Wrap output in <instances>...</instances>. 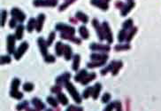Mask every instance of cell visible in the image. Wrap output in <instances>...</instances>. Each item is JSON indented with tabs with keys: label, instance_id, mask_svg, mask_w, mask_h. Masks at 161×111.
Returning a JSON list of instances; mask_svg holds the SVG:
<instances>
[{
	"label": "cell",
	"instance_id": "21",
	"mask_svg": "<svg viewBox=\"0 0 161 111\" xmlns=\"http://www.w3.org/2000/svg\"><path fill=\"white\" fill-rule=\"evenodd\" d=\"M64 48H65V45H63L61 42H58L55 45V52L57 56H62V54H64Z\"/></svg>",
	"mask_w": 161,
	"mask_h": 111
},
{
	"label": "cell",
	"instance_id": "30",
	"mask_svg": "<svg viewBox=\"0 0 161 111\" xmlns=\"http://www.w3.org/2000/svg\"><path fill=\"white\" fill-rule=\"evenodd\" d=\"M122 66H123V63H122L121 60H119V62H117L115 63V65H114L113 69L112 70V74H113V76H116V75L118 74V72H119V70L122 68Z\"/></svg>",
	"mask_w": 161,
	"mask_h": 111
},
{
	"label": "cell",
	"instance_id": "32",
	"mask_svg": "<svg viewBox=\"0 0 161 111\" xmlns=\"http://www.w3.org/2000/svg\"><path fill=\"white\" fill-rule=\"evenodd\" d=\"M105 64V62H89L87 64L88 68H97V67H101Z\"/></svg>",
	"mask_w": 161,
	"mask_h": 111
},
{
	"label": "cell",
	"instance_id": "52",
	"mask_svg": "<svg viewBox=\"0 0 161 111\" xmlns=\"http://www.w3.org/2000/svg\"><path fill=\"white\" fill-rule=\"evenodd\" d=\"M103 1H105V2H106V3H108V4H109V2L111 1V0H103Z\"/></svg>",
	"mask_w": 161,
	"mask_h": 111
},
{
	"label": "cell",
	"instance_id": "33",
	"mask_svg": "<svg viewBox=\"0 0 161 111\" xmlns=\"http://www.w3.org/2000/svg\"><path fill=\"white\" fill-rule=\"evenodd\" d=\"M58 99L60 103H62V105H66L68 103V99H66V95L62 93H58Z\"/></svg>",
	"mask_w": 161,
	"mask_h": 111
},
{
	"label": "cell",
	"instance_id": "10",
	"mask_svg": "<svg viewBox=\"0 0 161 111\" xmlns=\"http://www.w3.org/2000/svg\"><path fill=\"white\" fill-rule=\"evenodd\" d=\"M70 77H71V74L68 72H65L64 74L58 76L56 78V84L59 86H61L62 85H66V83L68 82Z\"/></svg>",
	"mask_w": 161,
	"mask_h": 111
},
{
	"label": "cell",
	"instance_id": "41",
	"mask_svg": "<svg viewBox=\"0 0 161 111\" xmlns=\"http://www.w3.org/2000/svg\"><path fill=\"white\" fill-rule=\"evenodd\" d=\"M92 92H93V87H88L84 92H83V98H88V97H89L90 95L92 94Z\"/></svg>",
	"mask_w": 161,
	"mask_h": 111
},
{
	"label": "cell",
	"instance_id": "46",
	"mask_svg": "<svg viewBox=\"0 0 161 111\" xmlns=\"http://www.w3.org/2000/svg\"><path fill=\"white\" fill-rule=\"evenodd\" d=\"M16 26H17V21L14 18H12L11 20H10V22H9V27L11 28H13Z\"/></svg>",
	"mask_w": 161,
	"mask_h": 111
},
{
	"label": "cell",
	"instance_id": "29",
	"mask_svg": "<svg viewBox=\"0 0 161 111\" xmlns=\"http://www.w3.org/2000/svg\"><path fill=\"white\" fill-rule=\"evenodd\" d=\"M32 103H33V105H34L36 108H37L38 109H44V103H43L39 99H37V98H34V99H32Z\"/></svg>",
	"mask_w": 161,
	"mask_h": 111
},
{
	"label": "cell",
	"instance_id": "39",
	"mask_svg": "<svg viewBox=\"0 0 161 111\" xmlns=\"http://www.w3.org/2000/svg\"><path fill=\"white\" fill-rule=\"evenodd\" d=\"M19 84H21V80L18 79V78H14L12 82V90L17 91L18 87L19 86Z\"/></svg>",
	"mask_w": 161,
	"mask_h": 111
},
{
	"label": "cell",
	"instance_id": "25",
	"mask_svg": "<svg viewBox=\"0 0 161 111\" xmlns=\"http://www.w3.org/2000/svg\"><path fill=\"white\" fill-rule=\"evenodd\" d=\"M76 0H66L65 3H63L62 5H60V6L58 7V11L59 12H62V11H65V10L69 6L71 5L72 4H74Z\"/></svg>",
	"mask_w": 161,
	"mask_h": 111
},
{
	"label": "cell",
	"instance_id": "1",
	"mask_svg": "<svg viewBox=\"0 0 161 111\" xmlns=\"http://www.w3.org/2000/svg\"><path fill=\"white\" fill-rule=\"evenodd\" d=\"M33 5L36 7H54L58 5V0H34Z\"/></svg>",
	"mask_w": 161,
	"mask_h": 111
},
{
	"label": "cell",
	"instance_id": "24",
	"mask_svg": "<svg viewBox=\"0 0 161 111\" xmlns=\"http://www.w3.org/2000/svg\"><path fill=\"white\" fill-rule=\"evenodd\" d=\"M95 78H96V73H90V74L87 75L86 77H85L80 83H82V85H88L89 82H91L92 80H94Z\"/></svg>",
	"mask_w": 161,
	"mask_h": 111
},
{
	"label": "cell",
	"instance_id": "22",
	"mask_svg": "<svg viewBox=\"0 0 161 111\" xmlns=\"http://www.w3.org/2000/svg\"><path fill=\"white\" fill-rule=\"evenodd\" d=\"M23 32H24V26L23 25H18L17 28H16V31H15V37L16 39L18 40H21L23 37Z\"/></svg>",
	"mask_w": 161,
	"mask_h": 111
},
{
	"label": "cell",
	"instance_id": "20",
	"mask_svg": "<svg viewBox=\"0 0 161 111\" xmlns=\"http://www.w3.org/2000/svg\"><path fill=\"white\" fill-rule=\"evenodd\" d=\"M88 75L87 70L86 69H82L77 73V75L74 76V80L76 82H82L83 80L86 77V76Z\"/></svg>",
	"mask_w": 161,
	"mask_h": 111
},
{
	"label": "cell",
	"instance_id": "44",
	"mask_svg": "<svg viewBox=\"0 0 161 111\" xmlns=\"http://www.w3.org/2000/svg\"><path fill=\"white\" fill-rule=\"evenodd\" d=\"M34 89V85L32 83H25L23 85V90L27 91V92H31Z\"/></svg>",
	"mask_w": 161,
	"mask_h": 111
},
{
	"label": "cell",
	"instance_id": "35",
	"mask_svg": "<svg viewBox=\"0 0 161 111\" xmlns=\"http://www.w3.org/2000/svg\"><path fill=\"white\" fill-rule=\"evenodd\" d=\"M127 32H126V30L125 29H121V30H119V35H118V40H119V42H123L124 40L127 38Z\"/></svg>",
	"mask_w": 161,
	"mask_h": 111
},
{
	"label": "cell",
	"instance_id": "5",
	"mask_svg": "<svg viewBox=\"0 0 161 111\" xmlns=\"http://www.w3.org/2000/svg\"><path fill=\"white\" fill-rule=\"evenodd\" d=\"M15 40H16V37L15 35H8L6 41H7V52L10 54H13L15 53Z\"/></svg>",
	"mask_w": 161,
	"mask_h": 111
},
{
	"label": "cell",
	"instance_id": "45",
	"mask_svg": "<svg viewBox=\"0 0 161 111\" xmlns=\"http://www.w3.org/2000/svg\"><path fill=\"white\" fill-rule=\"evenodd\" d=\"M47 102L49 104H51L52 107H57L58 106V102H57V100L54 98H52V97H48L47 98Z\"/></svg>",
	"mask_w": 161,
	"mask_h": 111
},
{
	"label": "cell",
	"instance_id": "54",
	"mask_svg": "<svg viewBox=\"0 0 161 111\" xmlns=\"http://www.w3.org/2000/svg\"><path fill=\"white\" fill-rule=\"evenodd\" d=\"M127 1H133V0H127Z\"/></svg>",
	"mask_w": 161,
	"mask_h": 111
},
{
	"label": "cell",
	"instance_id": "18",
	"mask_svg": "<svg viewBox=\"0 0 161 111\" xmlns=\"http://www.w3.org/2000/svg\"><path fill=\"white\" fill-rule=\"evenodd\" d=\"M72 54H73V52H72L71 46H70L69 45H65V48H64V57H65V60H71Z\"/></svg>",
	"mask_w": 161,
	"mask_h": 111
},
{
	"label": "cell",
	"instance_id": "26",
	"mask_svg": "<svg viewBox=\"0 0 161 111\" xmlns=\"http://www.w3.org/2000/svg\"><path fill=\"white\" fill-rule=\"evenodd\" d=\"M80 57L79 54H75L74 56V62H73V69L74 71H77L79 69V66H80Z\"/></svg>",
	"mask_w": 161,
	"mask_h": 111
},
{
	"label": "cell",
	"instance_id": "14",
	"mask_svg": "<svg viewBox=\"0 0 161 111\" xmlns=\"http://www.w3.org/2000/svg\"><path fill=\"white\" fill-rule=\"evenodd\" d=\"M44 21H45V14H40L36 18V30L37 32H41L43 26H44Z\"/></svg>",
	"mask_w": 161,
	"mask_h": 111
},
{
	"label": "cell",
	"instance_id": "48",
	"mask_svg": "<svg viewBox=\"0 0 161 111\" xmlns=\"http://www.w3.org/2000/svg\"><path fill=\"white\" fill-rule=\"evenodd\" d=\"M61 91V87L59 85H55L52 88V93H59V92Z\"/></svg>",
	"mask_w": 161,
	"mask_h": 111
},
{
	"label": "cell",
	"instance_id": "27",
	"mask_svg": "<svg viewBox=\"0 0 161 111\" xmlns=\"http://www.w3.org/2000/svg\"><path fill=\"white\" fill-rule=\"evenodd\" d=\"M115 63H116V62H114V60H113V62H111L105 68L102 69V70H101V75H102V76H105V75H106L109 71H112V70L113 69V68H114Z\"/></svg>",
	"mask_w": 161,
	"mask_h": 111
},
{
	"label": "cell",
	"instance_id": "16",
	"mask_svg": "<svg viewBox=\"0 0 161 111\" xmlns=\"http://www.w3.org/2000/svg\"><path fill=\"white\" fill-rule=\"evenodd\" d=\"M90 59L93 62H106L108 55L105 53H92L90 55Z\"/></svg>",
	"mask_w": 161,
	"mask_h": 111
},
{
	"label": "cell",
	"instance_id": "17",
	"mask_svg": "<svg viewBox=\"0 0 161 111\" xmlns=\"http://www.w3.org/2000/svg\"><path fill=\"white\" fill-rule=\"evenodd\" d=\"M75 18L78 20V21H80V22H83L84 24H86V23H88L89 22V17H88V15H86L84 13H83V12H77L76 14H75Z\"/></svg>",
	"mask_w": 161,
	"mask_h": 111
},
{
	"label": "cell",
	"instance_id": "28",
	"mask_svg": "<svg viewBox=\"0 0 161 111\" xmlns=\"http://www.w3.org/2000/svg\"><path fill=\"white\" fill-rule=\"evenodd\" d=\"M100 91H101V85H100L99 83L96 84L95 86L93 87V92H92V96L94 99H97L99 95V93Z\"/></svg>",
	"mask_w": 161,
	"mask_h": 111
},
{
	"label": "cell",
	"instance_id": "23",
	"mask_svg": "<svg viewBox=\"0 0 161 111\" xmlns=\"http://www.w3.org/2000/svg\"><path fill=\"white\" fill-rule=\"evenodd\" d=\"M79 33H80V37H82L83 39H88L89 37V30L85 26H80L79 28Z\"/></svg>",
	"mask_w": 161,
	"mask_h": 111
},
{
	"label": "cell",
	"instance_id": "13",
	"mask_svg": "<svg viewBox=\"0 0 161 111\" xmlns=\"http://www.w3.org/2000/svg\"><path fill=\"white\" fill-rule=\"evenodd\" d=\"M135 5H136V3L134 1H128L127 4H126L125 6L121 9V11H120V15L123 17L127 16L130 13V11L135 7Z\"/></svg>",
	"mask_w": 161,
	"mask_h": 111
},
{
	"label": "cell",
	"instance_id": "43",
	"mask_svg": "<svg viewBox=\"0 0 161 111\" xmlns=\"http://www.w3.org/2000/svg\"><path fill=\"white\" fill-rule=\"evenodd\" d=\"M56 60L55 57L53 55H51V54H47L46 56H44V62H47V63H52Z\"/></svg>",
	"mask_w": 161,
	"mask_h": 111
},
{
	"label": "cell",
	"instance_id": "15",
	"mask_svg": "<svg viewBox=\"0 0 161 111\" xmlns=\"http://www.w3.org/2000/svg\"><path fill=\"white\" fill-rule=\"evenodd\" d=\"M60 37L62 39H66V40H69L70 42H73L74 44H77V45H80L82 43V40L78 37H75L73 35H69V34H66V33H61L60 35Z\"/></svg>",
	"mask_w": 161,
	"mask_h": 111
},
{
	"label": "cell",
	"instance_id": "40",
	"mask_svg": "<svg viewBox=\"0 0 161 111\" xmlns=\"http://www.w3.org/2000/svg\"><path fill=\"white\" fill-rule=\"evenodd\" d=\"M7 18V11L6 10H2L1 12V26L4 27L5 24V21Z\"/></svg>",
	"mask_w": 161,
	"mask_h": 111
},
{
	"label": "cell",
	"instance_id": "37",
	"mask_svg": "<svg viewBox=\"0 0 161 111\" xmlns=\"http://www.w3.org/2000/svg\"><path fill=\"white\" fill-rule=\"evenodd\" d=\"M136 32H137V28L136 27H133V28L131 29V31H130L129 34L127 36V38H126L127 42H130V41H131V39L134 37V36L136 35Z\"/></svg>",
	"mask_w": 161,
	"mask_h": 111
},
{
	"label": "cell",
	"instance_id": "12",
	"mask_svg": "<svg viewBox=\"0 0 161 111\" xmlns=\"http://www.w3.org/2000/svg\"><path fill=\"white\" fill-rule=\"evenodd\" d=\"M37 43H38V45H39L40 52H41V53L44 56H46L47 53H48V45H47L46 41L43 37H39L38 40H37Z\"/></svg>",
	"mask_w": 161,
	"mask_h": 111
},
{
	"label": "cell",
	"instance_id": "11",
	"mask_svg": "<svg viewBox=\"0 0 161 111\" xmlns=\"http://www.w3.org/2000/svg\"><path fill=\"white\" fill-rule=\"evenodd\" d=\"M90 4L94 6L100 8L103 11H107L109 9V4L103 1V0H90Z\"/></svg>",
	"mask_w": 161,
	"mask_h": 111
},
{
	"label": "cell",
	"instance_id": "8",
	"mask_svg": "<svg viewBox=\"0 0 161 111\" xmlns=\"http://www.w3.org/2000/svg\"><path fill=\"white\" fill-rule=\"evenodd\" d=\"M102 27H103L104 32H105V39L107 40V42L109 44L113 43V33H112V30H111V28H110L108 22H104L102 23Z\"/></svg>",
	"mask_w": 161,
	"mask_h": 111
},
{
	"label": "cell",
	"instance_id": "42",
	"mask_svg": "<svg viewBox=\"0 0 161 111\" xmlns=\"http://www.w3.org/2000/svg\"><path fill=\"white\" fill-rule=\"evenodd\" d=\"M11 57L9 55H3L1 56V64H8L11 62Z\"/></svg>",
	"mask_w": 161,
	"mask_h": 111
},
{
	"label": "cell",
	"instance_id": "38",
	"mask_svg": "<svg viewBox=\"0 0 161 111\" xmlns=\"http://www.w3.org/2000/svg\"><path fill=\"white\" fill-rule=\"evenodd\" d=\"M55 37H56V33H55L54 31L51 32V34L49 35L48 39H47V41H46V43H47V45H48V46H51V45H52V42L54 41Z\"/></svg>",
	"mask_w": 161,
	"mask_h": 111
},
{
	"label": "cell",
	"instance_id": "51",
	"mask_svg": "<svg viewBox=\"0 0 161 111\" xmlns=\"http://www.w3.org/2000/svg\"><path fill=\"white\" fill-rule=\"evenodd\" d=\"M69 20H70V21H71V22H73V23H77V19H76V18L71 17Z\"/></svg>",
	"mask_w": 161,
	"mask_h": 111
},
{
	"label": "cell",
	"instance_id": "50",
	"mask_svg": "<svg viewBox=\"0 0 161 111\" xmlns=\"http://www.w3.org/2000/svg\"><path fill=\"white\" fill-rule=\"evenodd\" d=\"M113 106H114V103H112V104H109L106 108H105V109L104 110V111H112V109H113Z\"/></svg>",
	"mask_w": 161,
	"mask_h": 111
},
{
	"label": "cell",
	"instance_id": "49",
	"mask_svg": "<svg viewBox=\"0 0 161 111\" xmlns=\"http://www.w3.org/2000/svg\"><path fill=\"white\" fill-rule=\"evenodd\" d=\"M110 98H111V95L109 93H105L103 95V97H102V102H107L108 100L110 99Z\"/></svg>",
	"mask_w": 161,
	"mask_h": 111
},
{
	"label": "cell",
	"instance_id": "34",
	"mask_svg": "<svg viewBox=\"0 0 161 111\" xmlns=\"http://www.w3.org/2000/svg\"><path fill=\"white\" fill-rule=\"evenodd\" d=\"M130 48H131V46H130L129 44H125V45H117L114 49L115 51H125V50H129Z\"/></svg>",
	"mask_w": 161,
	"mask_h": 111
},
{
	"label": "cell",
	"instance_id": "9",
	"mask_svg": "<svg viewBox=\"0 0 161 111\" xmlns=\"http://www.w3.org/2000/svg\"><path fill=\"white\" fill-rule=\"evenodd\" d=\"M89 48L91 49L92 51H98V52H103V53H108L111 50V47L109 45L97 44V43L91 44L89 45Z\"/></svg>",
	"mask_w": 161,
	"mask_h": 111
},
{
	"label": "cell",
	"instance_id": "47",
	"mask_svg": "<svg viewBox=\"0 0 161 111\" xmlns=\"http://www.w3.org/2000/svg\"><path fill=\"white\" fill-rule=\"evenodd\" d=\"M125 6V4L122 1H116L115 2V7L117 9H122Z\"/></svg>",
	"mask_w": 161,
	"mask_h": 111
},
{
	"label": "cell",
	"instance_id": "4",
	"mask_svg": "<svg viewBox=\"0 0 161 111\" xmlns=\"http://www.w3.org/2000/svg\"><path fill=\"white\" fill-rule=\"evenodd\" d=\"M11 15H12V18H14L17 22H23L26 20V14L21 9H19L17 7H13L11 10Z\"/></svg>",
	"mask_w": 161,
	"mask_h": 111
},
{
	"label": "cell",
	"instance_id": "31",
	"mask_svg": "<svg viewBox=\"0 0 161 111\" xmlns=\"http://www.w3.org/2000/svg\"><path fill=\"white\" fill-rule=\"evenodd\" d=\"M134 25V22L132 19H127L126 22H124V23L122 24V28L123 29L127 30V29H130L133 28Z\"/></svg>",
	"mask_w": 161,
	"mask_h": 111
},
{
	"label": "cell",
	"instance_id": "7",
	"mask_svg": "<svg viewBox=\"0 0 161 111\" xmlns=\"http://www.w3.org/2000/svg\"><path fill=\"white\" fill-rule=\"evenodd\" d=\"M28 48V42H23L21 44V45H19L18 47V49L15 51V53H13L14 54V58L15 60H19V59H21L22 57V55L27 52V50Z\"/></svg>",
	"mask_w": 161,
	"mask_h": 111
},
{
	"label": "cell",
	"instance_id": "3",
	"mask_svg": "<svg viewBox=\"0 0 161 111\" xmlns=\"http://www.w3.org/2000/svg\"><path fill=\"white\" fill-rule=\"evenodd\" d=\"M56 29L58 31H60L61 33H66L69 35H74L75 33V28L72 26L66 25L65 23H58L56 25Z\"/></svg>",
	"mask_w": 161,
	"mask_h": 111
},
{
	"label": "cell",
	"instance_id": "19",
	"mask_svg": "<svg viewBox=\"0 0 161 111\" xmlns=\"http://www.w3.org/2000/svg\"><path fill=\"white\" fill-rule=\"evenodd\" d=\"M36 19L30 18L28 22V24H27V30H28V32L31 33L33 30L36 28Z\"/></svg>",
	"mask_w": 161,
	"mask_h": 111
},
{
	"label": "cell",
	"instance_id": "2",
	"mask_svg": "<svg viewBox=\"0 0 161 111\" xmlns=\"http://www.w3.org/2000/svg\"><path fill=\"white\" fill-rule=\"evenodd\" d=\"M65 86H66V90L68 91V93L71 94V96L74 99V102H76L77 103H80V102H82V99H80V95H79V93L77 92V90L74 86V85L71 84V83H69V82H66Z\"/></svg>",
	"mask_w": 161,
	"mask_h": 111
},
{
	"label": "cell",
	"instance_id": "53",
	"mask_svg": "<svg viewBox=\"0 0 161 111\" xmlns=\"http://www.w3.org/2000/svg\"><path fill=\"white\" fill-rule=\"evenodd\" d=\"M47 111H52V110H51V109H48Z\"/></svg>",
	"mask_w": 161,
	"mask_h": 111
},
{
	"label": "cell",
	"instance_id": "36",
	"mask_svg": "<svg viewBox=\"0 0 161 111\" xmlns=\"http://www.w3.org/2000/svg\"><path fill=\"white\" fill-rule=\"evenodd\" d=\"M10 95H11L12 97H13L14 99H22V97H23V93H19L18 90H17V91L12 90L11 93H10Z\"/></svg>",
	"mask_w": 161,
	"mask_h": 111
},
{
	"label": "cell",
	"instance_id": "6",
	"mask_svg": "<svg viewBox=\"0 0 161 111\" xmlns=\"http://www.w3.org/2000/svg\"><path fill=\"white\" fill-rule=\"evenodd\" d=\"M92 25H93V27L96 29L99 40H100V41H103V40L105 38V32H104V29H103L102 25H100L99 22L97 21V19H93L92 20Z\"/></svg>",
	"mask_w": 161,
	"mask_h": 111
}]
</instances>
